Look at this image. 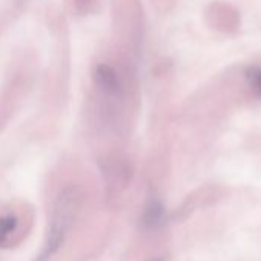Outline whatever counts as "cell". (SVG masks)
Returning a JSON list of instances; mask_svg holds the SVG:
<instances>
[{"label":"cell","instance_id":"cell-1","mask_svg":"<svg viewBox=\"0 0 261 261\" xmlns=\"http://www.w3.org/2000/svg\"><path fill=\"white\" fill-rule=\"evenodd\" d=\"M82 201H83V195L77 186L65 188L59 194V197L54 203V207H53L48 235H46L43 249H42L37 261H49V258L53 255H56L59 252V249L63 246L68 233L71 232V229L79 217Z\"/></svg>","mask_w":261,"mask_h":261},{"label":"cell","instance_id":"cell-2","mask_svg":"<svg viewBox=\"0 0 261 261\" xmlns=\"http://www.w3.org/2000/svg\"><path fill=\"white\" fill-rule=\"evenodd\" d=\"M94 79H95L97 88H98L103 94H106V95H109V97H118V95L121 94V83H120V79H118L117 72H115L111 66H108V65H105V63L98 65V66L95 68V75H94Z\"/></svg>","mask_w":261,"mask_h":261},{"label":"cell","instance_id":"cell-3","mask_svg":"<svg viewBox=\"0 0 261 261\" xmlns=\"http://www.w3.org/2000/svg\"><path fill=\"white\" fill-rule=\"evenodd\" d=\"M165 217H166V214H165L163 204L157 198H151L148 201L146 207H145L142 221H143V226L146 229L152 230V229H157V227H160L163 224Z\"/></svg>","mask_w":261,"mask_h":261},{"label":"cell","instance_id":"cell-4","mask_svg":"<svg viewBox=\"0 0 261 261\" xmlns=\"http://www.w3.org/2000/svg\"><path fill=\"white\" fill-rule=\"evenodd\" d=\"M17 227V218L14 215H5L0 217V246H4L11 233Z\"/></svg>","mask_w":261,"mask_h":261},{"label":"cell","instance_id":"cell-5","mask_svg":"<svg viewBox=\"0 0 261 261\" xmlns=\"http://www.w3.org/2000/svg\"><path fill=\"white\" fill-rule=\"evenodd\" d=\"M246 79L247 83L250 86V89L255 92V95H258L261 98V66H253L246 72Z\"/></svg>","mask_w":261,"mask_h":261},{"label":"cell","instance_id":"cell-6","mask_svg":"<svg viewBox=\"0 0 261 261\" xmlns=\"http://www.w3.org/2000/svg\"><path fill=\"white\" fill-rule=\"evenodd\" d=\"M75 4H77V7H86L91 4V0H75Z\"/></svg>","mask_w":261,"mask_h":261},{"label":"cell","instance_id":"cell-7","mask_svg":"<svg viewBox=\"0 0 261 261\" xmlns=\"http://www.w3.org/2000/svg\"><path fill=\"white\" fill-rule=\"evenodd\" d=\"M152 261H163V259H152Z\"/></svg>","mask_w":261,"mask_h":261}]
</instances>
